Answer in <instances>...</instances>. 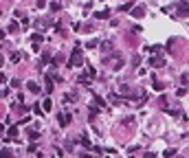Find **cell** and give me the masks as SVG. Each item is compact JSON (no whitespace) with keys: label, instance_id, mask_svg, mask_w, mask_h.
Here are the masks:
<instances>
[{"label":"cell","instance_id":"obj_10","mask_svg":"<svg viewBox=\"0 0 189 158\" xmlns=\"http://www.w3.org/2000/svg\"><path fill=\"white\" fill-rule=\"evenodd\" d=\"M51 108H53V101H51V99H44L42 110H44V112H51Z\"/></svg>","mask_w":189,"mask_h":158},{"label":"cell","instance_id":"obj_16","mask_svg":"<svg viewBox=\"0 0 189 158\" xmlns=\"http://www.w3.org/2000/svg\"><path fill=\"white\" fill-rule=\"evenodd\" d=\"M0 158H13V154L9 149H0Z\"/></svg>","mask_w":189,"mask_h":158},{"label":"cell","instance_id":"obj_8","mask_svg":"<svg viewBox=\"0 0 189 158\" xmlns=\"http://www.w3.org/2000/svg\"><path fill=\"white\" fill-rule=\"evenodd\" d=\"M42 40H44V37L40 35V33H35V35L31 37V42H33V48H35V50H37V46H40V44H42Z\"/></svg>","mask_w":189,"mask_h":158},{"label":"cell","instance_id":"obj_33","mask_svg":"<svg viewBox=\"0 0 189 158\" xmlns=\"http://www.w3.org/2000/svg\"><path fill=\"white\" fill-rule=\"evenodd\" d=\"M143 158H158L156 154H152V151H147V154H143Z\"/></svg>","mask_w":189,"mask_h":158},{"label":"cell","instance_id":"obj_9","mask_svg":"<svg viewBox=\"0 0 189 158\" xmlns=\"http://www.w3.org/2000/svg\"><path fill=\"white\" fill-rule=\"evenodd\" d=\"M75 101H77V94H75V92H73V94H70V92L64 94V103H75Z\"/></svg>","mask_w":189,"mask_h":158},{"label":"cell","instance_id":"obj_23","mask_svg":"<svg viewBox=\"0 0 189 158\" xmlns=\"http://www.w3.org/2000/svg\"><path fill=\"white\" fill-rule=\"evenodd\" d=\"M48 59H51V55H48V53H44V55H42V61H40V66H44Z\"/></svg>","mask_w":189,"mask_h":158},{"label":"cell","instance_id":"obj_12","mask_svg":"<svg viewBox=\"0 0 189 158\" xmlns=\"http://www.w3.org/2000/svg\"><path fill=\"white\" fill-rule=\"evenodd\" d=\"M22 57H24V55H22L20 50H13V53H11V59H13V61H20Z\"/></svg>","mask_w":189,"mask_h":158},{"label":"cell","instance_id":"obj_18","mask_svg":"<svg viewBox=\"0 0 189 158\" xmlns=\"http://www.w3.org/2000/svg\"><path fill=\"white\" fill-rule=\"evenodd\" d=\"M62 59H64V55H62V53H57V55H55V57H53V64L57 66V64H59V61H62Z\"/></svg>","mask_w":189,"mask_h":158},{"label":"cell","instance_id":"obj_36","mask_svg":"<svg viewBox=\"0 0 189 158\" xmlns=\"http://www.w3.org/2000/svg\"><path fill=\"white\" fill-rule=\"evenodd\" d=\"M0 83H4V75H0Z\"/></svg>","mask_w":189,"mask_h":158},{"label":"cell","instance_id":"obj_20","mask_svg":"<svg viewBox=\"0 0 189 158\" xmlns=\"http://www.w3.org/2000/svg\"><path fill=\"white\" fill-rule=\"evenodd\" d=\"M176 156V149H165V158H174Z\"/></svg>","mask_w":189,"mask_h":158},{"label":"cell","instance_id":"obj_3","mask_svg":"<svg viewBox=\"0 0 189 158\" xmlns=\"http://www.w3.org/2000/svg\"><path fill=\"white\" fill-rule=\"evenodd\" d=\"M149 66H154V68H158V66H165V59H163V55H154V57H149Z\"/></svg>","mask_w":189,"mask_h":158},{"label":"cell","instance_id":"obj_6","mask_svg":"<svg viewBox=\"0 0 189 158\" xmlns=\"http://www.w3.org/2000/svg\"><path fill=\"white\" fill-rule=\"evenodd\" d=\"M97 114H99V108L97 105H90V108H88V121H94Z\"/></svg>","mask_w":189,"mask_h":158},{"label":"cell","instance_id":"obj_2","mask_svg":"<svg viewBox=\"0 0 189 158\" xmlns=\"http://www.w3.org/2000/svg\"><path fill=\"white\" fill-rule=\"evenodd\" d=\"M57 121H59V125H62V127H66L70 123V114H68V112H59V114H57Z\"/></svg>","mask_w":189,"mask_h":158},{"label":"cell","instance_id":"obj_26","mask_svg":"<svg viewBox=\"0 0 189 158\" xmlns=\"http://www.w3.org/2000/svg\"><path fill=\"white\" fill-rule=\"evenodd\" d=\"M81 145H84V147H88V149H90V140H88L86 136H81Z\"/></svg>","mask_w":189,"mask_h":158},{"label":"cell","instance_id":"obj_11","mask_svg":"<svg viewBox=\"0 0 189 158\" xmlns=\"http://www.w3.org/2000/svg\"><path fill=\"white\" fill-rule=\"evenodd\" d=\"M26 88H29L31 92H40V86H37L35 81H29V83H26Z\"/></svg>","mask_w":189,"mask_h":158},{"label":"cell","instance_id":"obj_35","mask_svg":"<svg viewBox=\"0 0 189 158\" xmlns=\"http://www.w3.org/2000/svg\"><path fill=\"white\" fill-rule=\"evenodd\" d=\"M2 64H4V57H2V55H0V68H2Z\"/></svg>","mask_w":189,"mask_h":158},{"label":"cell","instance_id":"obj_17","mask_svg":"<svg viewBox=\"0 0 189 158\" xmlns=\"http://www.w3.org/2000/svg\"><path fill=\"white\" fill-rule=\"evenodd\" d=\"M29 138H31V140L40 138V132H37V129H31V132H29Z\"/></svg>","mask_w":189,"mask_h":158},{"label":"cell","instance_id":"obj_15","mask_svg":"<svg viewBox=\"0 0 189 158\" xmlns=\"http://www.w3.org/2000/svg\"><path fill=\"white\" fill-rule=\"evenodd\" d=\"M180 81H182V86H189V72H182V75H180Z\"/></svg>","mask_w":189,"mask_h":158},{"label":"cell","instance_id":"obj_30","mask_svg":"<svg viewBox=\"0 0 189 158\" xmlns=\"http://www.w3.org/2000/svg\"><path fill=\"white\" fill-rule=\"evenodd\" d=\"M9 136H18V127H15V125L9 129Z\"/></svg>","mask_w":189,"mask_h":158},{"label":"cell","instance_id":"obj_32","mask_svg":"<svg viewBox=\"0 0 189 158\" xmlns=\"http://www.w3.org/2000/svg\"><path fill=\"white\" fill-rule=\"evenodd\" d=\"M185 92H187L185 88H178V92H176V97H185Z\"/></svg>","mask_w":189,"mask_h":158},{"label":"cell","instance_id":"obj_21","mask_svg":"<svg viewBox=\"0 0 189 158\" xmlns=\"http://www.w3.org/2000/svg\"><path fill=\"white\" fill-rule=\"evenodd\" d=\"M59 9H62V7H59V2H51V11H53V13H57Z\"/></svg>","mask_w":189,"mask_h":158},{"label":"cell","instance_id":"obj_25","mask_svg":"<svg viewBox=\"0 0 189 158\" xmlns=\"http://www.w3.org/2000/svg\"><path fill=\"white\" fill-rule=\"evenodd\" d=\"M152 86H154V90H160V92H163V88H165V86H163V83H160V81H154Z\"/></svg>","mask_w":189,"mask_h":158},{"label":"cell","instance_id":"obj_13","mask_svg":"<svg viewBox=\"0 0 189 158\" xmlns=\"http://www.w3.org/2000/svg\"><path fill=\"white\" fill-rule=\"evenodd\" d=\"M53 90V75H48L46 77V92H51Z\"/></svg>","mask_w":189,"mask_h":158},{"label":"cell","instance_id":"obj_34","mask_svg":"<svg viewBox=\"0 0 189 158\" xmlns=\"http://www.w3.org/2000/svg\"><path fill=\"white\" fill-rule=\"evenodd\" d=\"M44 4H46V0H37V7H40V9L44 7Z\"/></svg>","mask_w":189,"mask_h":158},{"label":"cell","instance_id":"obj_28","mask_svg":"<svg viewBox=\"0 0 189 158\" xmlns=\"http://www.w3.org/2000/svg\"><path fill=\"white\" fill-rule=\"evenodd\" d=\"M141 64V57H138V55H134V57H132V66H138Z\"/></svg>","mask_w":189,"mask_h":158},{"label":"cell","instance_id":"obj_24","mask_svg":"<svg viewBox=\"0 0 189 158\" xmlns=\"http://www.w3.org/2000/svg\"><path fill=\"white\" fill-rule=\"evenodd\" d=\"M86 75H88V77H94V75H97V70H94V68H92V66H88V70H86Z\"/></svg>","mask_w":189,"mask_h":158},{"label":"cell","instance_id":"obj_5","mask_svg":"<svg viewBox=\"0 0 189 158\" xmlns=\"http://www.w3.org/2000/svg\"><path fill=\"white\" fill-rule=\"evenodd\" d=\"M178 13L180 15H189V2L187 0H180L178 2Z\"/></svg>","mask_w":189,"mask_h":158},{"label":"cell","instance_id":"obj_37","mask_svg":"<svg viewBox=\"0 0 189 158\" xmlns=\"http://www.w3.org/2000/svg\"><path fill=\"white\" fill-rule=\"evenodd\" d=\"M0 40H4V33H2V31H0Z\"/></svg>","mask_w":189,"mask_h":158},{"label":"cell","instance_id":"obj_29","mask_svg":"<svg viewBox=\"0 0 189 158\" xmlns=\"http://www.w3.org/2000/svg\"><path fill=\"white\" fill-rule=\"evenodd\" d=\"M11 88H20V79H11Z\"/></svg>","mask_w":189,"mask_h":158},{"label":"cell","instance_id":"obj_31","mask_svg":"<svg viewBox=\"0 0 189 158\" xmlns=\"http://www.w3.org/2000/svg\"><path fill=\"white\" fill-rule=\"evenodd\" d=\"M9 31L15 33V31H18V24H15V22H11V24H9Z\"/></svg>","mask_w":189,"mask_h":158},{"label":"cell","instance_id":"obj_14","mask_svg":"<svg viewBox=\"0 0 189 158\" xmlns=\"http://www.w3.org/2000/svg\"><path fill=\"white\" fill-rule=\"evenodd\" d=\"M94 103H97V108H103V105H105V101L99 97V94H94Z\"/></svg>","mask_w":189,"mask_h":158},{"label":"cell","instance_id":"obj_7","mask_svg":"<svg viewBox=\"0 0 189 158\" xmlns=\"http://www.w3.org/2000/svg\"><path fill=\"white\" fill-rule=\"evenodd\" d=\"M94 18H97V20H105V18H110V9L97 11V13H94Z\"/></svg>","mask_w":189,"mask_h":158},{"label":"cell","instance_id":"obj_38","mask_svg":"<svg viewBox=\"0 0 189 158\" xmlns=\"http://www.w3.org/2000/svg\"><path fill=\"white\" fill-rule=\"evenodd\" d=\"M0 97H2V90H0Z\"/></svg>","mask_w":189,"mask_h":158},{"label":"cell","instance_id":"obj_27","mask_svg":"<svg viewBox=\"0 0 189 158\" xmlns=\"http://www.w3.org/2000/svg\"><path fill=\"white\" fill-rule=\"evenodd\" d=\"M33 112H35V114H42L44 110H42V105H37V103H35V105H33Z\"/></svg>","mask_w":189,"mask_h":158},{"label":"cell","instance_id":"obj_39","mask_svg":"<svg viewBox=\"0 0 189 158\" xmlns=\"http://www.w3.org/2000/svg\"><path fill=\"white\" fill-rule=\"evenodd\" d=\"M176 158H182V156H176Z\"/></svg>","mask_w":189,"mask_h":158},{"label":"cell","instance_id":"obj_4","mask_svg":"<svg viewBox=\"0 0 189 158\" xmlns=\"http://www.w3.org/2000/svg\"><path fill=\"white\" fill-rule=\"evenodd\" d=\"M130 13L134 15V18H143V15H145V7H143V4H136V7L132 9Z\"/></svg>","mask_w":189,"mask_h":158},{"label":"cell","instance_id":"obj_19","mask_svg":"<svg viewBox=\"0 0 189 158\" xmlns=\"http://www.w3.org/2000/svg\"><path fill=\"white\" fill-rule=\"evenodd\" d=\"M101 48L105 50V53H108V50H112V42H103V44H101Z\"/></svg>","mask_w":189,"mask_h":158},{"label":"cell","instance_id":"obj_1","mask_svg":"<svg viewBox=\"0 0 189 158\" xmlns=\"http://www.w3.org/2000/svg\"><path fill=\"white\" fill-rule=\"evenodd\" d=\"M81 64H84V50H81V46H75L73 55H70V59H68V66L73 68V66H81Z\"/></svg>","mask_w":189,"mask_h":158},{"label":"cell","instance_id":"obj_22","mask_svg":"<svg viewBox=\"0 0 189 158\" xmlns=\"http://www.w3.org/2000/svg\"><path fill=\"white\" fill-rule=\"evenodd\" d=\"M86 46H88V48H97V46H99V42H97V40H90Z\"/></svg>","mask_w":189,"mask_h":158}]
</instances>
